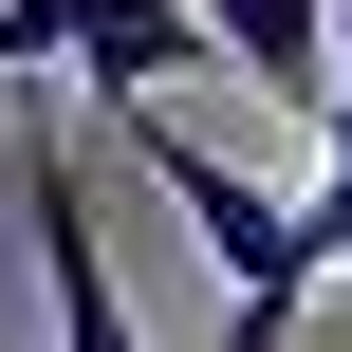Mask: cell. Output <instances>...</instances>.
<instances>
[{
	"label": "cell",
	"mask_w": 352,
	"mask_h": 352,
	"mask_svg": "<svg viewBox=\"0 0 352 352\" xmlns=\"http://www.w3.org/2000/svg\"><path fill=\"white\" fill-rule=\"evenodd\" d=\"M56 37H74V0H0V93H37V74H56Z\"/></svg>",
	"instance_id": "5b68a950"
},
{
	"label": "cell",
	"mask_w": 352,
	"mask_h": 352,
	"mask_svg": "<svg viewBox=\"0 0 352 352\" xmlns=\"http://www.w3.org/2000/svg\"><path fill=\"white\" fill-rule=\"evenodd\" d=\"M316 186H334V204H352V74H334V93H316Z\"/></svg>",
	"instance_id": "8992f818"
},
{
	"label": "cell",
	"mask_w": 352,
	"mask_h": 352,
	"mask_svg": "<svg viewBox=\"0 0 352 352\" xmlns=\"http://www.w3.org/2000/svg\"><path fill=\"white\" fill-rule=\"evenodd\" d=\"M334 74H352V0H334Z\"/></svg>",
	"instance_id": "52a82bcc"
},
{
	"label": "cell",
	"mask_w": 352,
	"mask_h": 352,
	"mask_svg": "<svg viewBox=\"0 0 352 352\" xmlns=\"http://www.w3.org/2000/svg\"><path fill=\"white\" fill-rule=\"evenodd\" d=\"M19 223H37V297H56V352H148L130 334V278L93 260V167L56 111H19Z\"/></svg>",
	"instance_id": "7a4b0ae2"
},
{
	"label": "cell",
	"mask_w": 352,
	"mask_h": 352,
	"mask_svg": "<svg viewBox=\"0 0 352 352\" xmlns=\"http://www.w3.org/2000/svg\"><path fill=\"white\" fill-rule=\"evenodd\" d=\"M130 148H148V186L186 204V241L223 260V334H204V352H278V334H297V297H316V186L223 167L186 111H130Z\"/></svg>",
	"instance_id": "6da1fadb"
},
{
	"label": "cell",
	"mask_w": 352,
	"mask_h": 352,
	"mask_svg": "<svg viewBox=\"0 0 352 352\" xmlns=\"http://www.w3.org/2000/svg\"><path fill=\"white\" fill-rule=\"evenodd\" d=\"M186 19H204V74H241V93H278V111L334 93V0H186Z\"/></svg>",
	"instance_id": "277c9868"
},
{
	"label": "cell",
	"mask_w": 352,
	"mask_h": 352,
	"mask_svg": "<svg viewBox=\"0 0 352 352\" xmlns=\"http://www.w3.org/2000/svg\"><path fill=\"white\" fill-rule=\"evenodd\" d=\"M56 74H93V111H167V74H204V19L186 0H74Z\"/></svg>",
	"instance_id": "3957f363"
}]
</instances>
